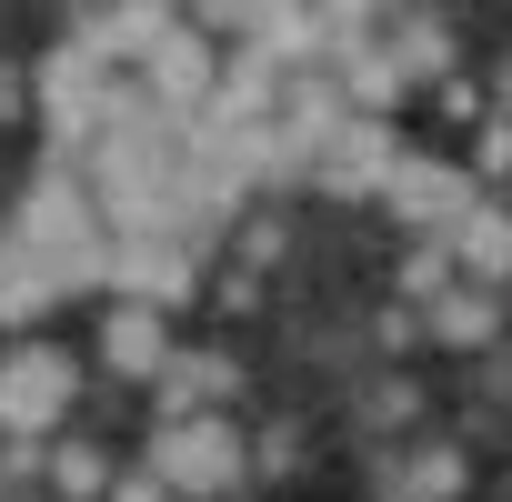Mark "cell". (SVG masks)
<instances>
[{
	"label": "cell",
	"mask_w": 512,
	"mask_h": 502,
	"mask_svg": "<svg viewBox=\"0 0 512 502\" xmlns=\"http://www.w3.org/2000/svg\"><path fill=\"white\" fill-rule=\"evenodd\" d=\"M402 292H422V302H432V292H452V262H442V241L402 262Z\"/></svg>",
	"instance_id": "cell-17"
},
{
	"label": "cell",
	"mask_w": 512,
	"mask_h": 502,
	"mask_svg": "<svg viewBox=\"0 0 512 502\" xmlns=\"http://www.w3.org/2000/svg\"><path fill=\"white\" fill-rule=\"evenodd\" d=\"M392 121H342L322 151H312V181L322 191H342V201H362V191H382V171H392Z\"/></svg>",
	"instance_id": "cell-8"
},
{
	"label": "cell",
	"mask_w": 512,
	"mask_h": 502,
	"mask_svg": "<svg viewBox=\"0 0 512 502\" xmlns=\"http://www.w3.org/2000/svg\"><path fill=\"white\" fill-rule=\"evenodd\" d=\"M171 31H181V21L161 11V0H121V11H81V21H71V51L111 71V61H151Z\"/></svg>",
	"instance_id": "cell-6"
},
{
	"label": "cell",
	"mask_w": 512,
	"mask_h": 502,
	"mask_svg": "<svg viewBox=\"0 0 512 502\" xmlns=\"http://www.w3.org/2000/svg\"><path fill=\"white\" fill-rule=\"evenodd\" d=\"M211 91H221V61H211V41H201V31H171V41L151 51V91H141V101H151L161 121H191Z\"/></svg>",
	"instance_id": "cell-7"
},
{
	"label": "cell",
	"mask_w": 512,
	"mask_h": 502,
	"mask_svg": "<svg viewBox=\"0 0 512 502\" xmlns=\"http://www.w3.org/2000/svg\"><path fill=\"white\" fill-rule=\"evenodd\" d=\"M111 282H121V302L171 312L201 292V262H191V241H111Z\"/></svg>",
	"instance_id": "cell-5"
},
{
	"label": "cell",
	"mask_w": 512,
	"mask_h": 502,
	"mask_svg": "<svg viewBox=\"0 0 512 502\" xmlns=\"http://www.w3.org/2000/svg\"><path fill=\"white\" fill-rule=\"evenodd\" d=\"M432 342H492V292H432Z\"/></svg>",
	"instance_id": "cell-13"
},
{
	"label": "cell",
	"mask_w": 512,
	"mask_h": 502,
	"mask_svg": "<svg viewBox=\"0 0 512 502\" xmlns=\"http://www.w3.org/2000/svg\"><path fill=\"white\" fill-rule=\"evenodd\" d=\"M151 382H161V422H191V412H221V392H231V362H211V352H191V362H181V352H171Z\"/></svg>",
	"instance_id": "cell-11"
},
{
	"label": "cell",
	"mask_w": 512,
	"mask_h": 502,
	"mask_svg": "<svg viewBox=\"0 0 512 502\" xmlns=\"http://www.w3.org/2000/svg\"><path fill=\"white\" fill-rule=\"evenodd\" d=\"M101 362H111V372H161V362H171V322L141 312V302H111V312H101Z\"/></svg>",
	"instance_id": "cell-10"
},
{
	"label": "cell",
	"mask_w": 512,
	"mask_h": 502,
	"mask_svg": "<svg viewBox=\"0 0 512 502\" xmlns=\"http://www.w3.org/2000/svg\"><path fill=\"white\" fill-rule=\"evenodd\" d=\"M61 292H51V272L31 262V251H11V241H0V332H21V322H41Z\"/></svg>",
	"instance_id": "cell-12"
},
{
	"label": "cell",
	"mask_w": 512,
	"mask_h": 502,
	"mask_svg": "<svg viewBox=\"0 0 512 502\" xmlns=\"http://www.w3.org/2000/svg\"><path fill=\"white\" fill-rule=\"evenodd\" d=\"M352 91H362L372 111H382V101H402V71H392V51H372V41H362V51H352Z\"/></svg>",
	"instance_id": "cell-15"
},
{
	"label": "cell",
	"mask_w": 512,
	"mask_h": 502,
	"mask_svg": "<svg viewBox=\"0 0 512 502\" xmlns=\"http://www.w3.org/2000/svg\"><path fill=\"white\" fill-rule=\"evenodd\" d=\"M462 492V452H422L412 462V502H452Z\"/></svg>",
	"instance_id": "cell-16"
},
{
	"label": "cell",
	"mask_w": 512,
	"mask_h": 502,
	"mask_svg": "<svg viewBox=\"0 0 512 502\" xmlns=\"http://www.w3.org/2000/svg\"><path fill=\"white\" fill-rule=\"evenodd\" d=\"M111 502H171V492H161L151 472H131V482H111Z\"/></svg>",
	"instance_id": "cell-18"
},
{
	"label": "cell",
	"mask_w": 512,
	"mask_h": 502,
	"mask_svg": "<svg viewBox=\"0 0 512 502\" xmlns=\"http://www.w3.org/2000/svg\"><path fill=\"white\" fill-rule=\"evenodd\" d=\"M382 201L402 211V221H432V241L482 201L472 191V171H452V161H422V151H392V171H382Z\"/></svg>",
	"instance_id": "cell-4"
},
{
	"label": "cell",
	"mask_w": 512,
	"mask_h": 502,
	"mask_svg": "<svg viewBox=\"0 0 512 502\" xmlns=\"http://www.w3.org/2000/svg\"><path fill=\"white\" fill-rule=\"evenodd\" d=\"M442 262H462V292H492V282L512 272V221H502L492 201H472V211L442 231Z\"/></svg>",
	"instance_id": "cell-9"
},
{
	"label": "cell",
	"mask_w": 512,
	"mask_h": 502,
	"mask_svg": "<svg viewBox=\"0 0 512 502\" xmlns=\"http://www.w3.org/2000/svg\"><path fill=\"white\" fill-rule=\"evenodd\" d=\"M31 91H41V111H51V141H61V151H71V141H101V121H111V101H121V91H111V71H101V61H81L71 41L41 61V81H31Z\"/></svg>",
	"instance_id": "cell-3"
},
{
	"label": "cell",
	"mask_w": 512,
	"mask_h": 502,
	"mask_svg": "<svg viewBox=\"0 0 512 502\" xmlns=\"http://www.w3.org/2000/svg\"><path fill=\"white\" fill-rule=\"evenodd\" d=\"M51 482H61L71 502H91V492H111V462H101L91 442H61V462H51Z\"/></svg>",
	"instance_id": "cell-14"
},
{
	"label": "cell",
	"mask_w": 512,
	"mask_h": 502,
	"mask_svg": "<svg viewBox=\"0 0 512 502\" xmlns=\"http://www.w3.org/2000/svg\"><path fill=\"white\" fill-rule=\"evenodd\" d=\"M241 462H251V452H241V432H231L221 412H191V422H161V432H151V482H161L171 502H181V492H191V502L231 492Z\"/></svg>",
	"instance_id": "cell-1"
},
{
	"label": "cell",
	"mask_w": 512,
	"mask_h": 502,
	"mask_svg": "<svg viewBox=\"0 0 512 502\" xmlns=\"http://www.w3.org/2000/svg\"><path fill=\"white\" fill-rule=\"evenodd\" d=\"M71 402H81V362L71 352H51V342L0 352V432H11V442H41Z\"/></svg>",
	"instance_id": "cell-2"
}]
</instances>
